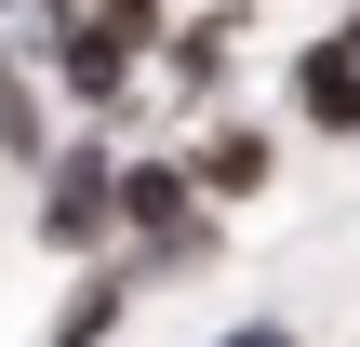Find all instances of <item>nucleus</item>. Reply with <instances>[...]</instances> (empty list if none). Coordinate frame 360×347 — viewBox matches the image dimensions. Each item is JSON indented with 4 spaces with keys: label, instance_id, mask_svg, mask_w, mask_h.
<instances>
[{
    "label": "nucleus",
    "instance_id": "obj_1",
    "mask_svg": "<svg viewBox=\"0 0 360 347\" xmlns=\"http://www.w3.org/2000/svg\"><path fill=\"white\" fill-rule=\"evenodd\" d=\"M160 0H67L53 27H40V67H53V94H67V120H120L134 107V80L160 67Z\"/></svg>",
    "mask_w": 360,
    "mask_h": 347
},
{
    "label": "nucleus",
    "instance_id": "obj_2",
    "mask_svg": "<svg viewBox=\"0 0 360 347\" xmlns=\"http://www.w3.org/2000/svg\"><path fill=\"white\" fill-rule=\"evenodd\" d=\"M107 241H120V134L80 120V134H53V160H40V254L94 267Z\"/></svg>",
    "mask_w": 360,
    "mask_h": 347
},
{
    "label": "nucleus",
    "instance_id": "obj_3",
    "mask_svg": "<svg viewBox=\"0 0 360 347\" xmlns=\"http://www.w3.org/2000/svg\"><path fill=\"white\" fill-rule=\"evenodd\" d=\"M187 174H200V201H214V214H227V201H267L281 134H267V120H214V134H187Z\"/></svg>",
    "mask_w": 360,
    "mask_h": 347
},
{
    "label": "nucleus",
    "instance_id": "obj_4",
    "mask_svg": "<svg viewBox=\"0 0 360 347\" xmlns=\"http://www.w3.org/2000/svg\"><path fill=\"white\" fill-rule=\"evenodd\" d=\"M134 294H147V281H134L120 254H94V267L67 281V308L40 321V347H120V321H134Z\"/></svg>",
    "mask_w": 360,
    "mask_h": 347
},
{
    "label": "nucleus",
    "instance_id": "obj_5",
    "mask_svg": "<svg viewBox=\"0 0 360 347\" xmlns=\"http://www.w3.org/2000/svg\"><path fill=\"white\" fill-rule=\"evenodd\" d=\"M294 120H307L321 147H360V67L334 53V40H307V53H294Z\"/></svg>",
    "mask_w": 360,
    "mask_h": 347
},
{
    "label": "nucleus",
    "instance_id": "obj_6",
    "mask_svg": "<svg viewBox=\"0 0 360 347\" xmlns=\"http://www.w3.org/2000/svg\"><path fill=\"white\" fill-rule=\"evenodd\" d=\"M227 53H240V13H174V27H160V67H174L187 94H214Z\"/></svg>",
    "mask_w": 360,
    "mask_h": 347
},
{
    "label": "nucleus",
    "instance_id": "obj_7",
    "mask_svg": "<svg viewBox=\"0 0 360 347\" xmlns=\"http://www.w3.org/2000/svg\"><path fill=\"white\" fill-rule=\"evenodd\" d=\"M200 347H307V334H294L281 308H254V321H227V334H200Z\"/></svg>",
    "mask_w": 360,
    "mask_h": 347
},
{
    "label": "nucleus",
    "instance_id": "obj_8",
    "mask_svg": "<svg viewBox=\"0 0 360 347\" xmlns=\"http://www.w3.org/2000/svg\"><path fill=\"white\" fill-rule=\"evenodd\" d=\"M321 40H334V53H347V67H360V0H347V13H334V27H321Z\"/></svg>",
    "mask_w": 360,
    "mask_h": 347
}]
</instances>
